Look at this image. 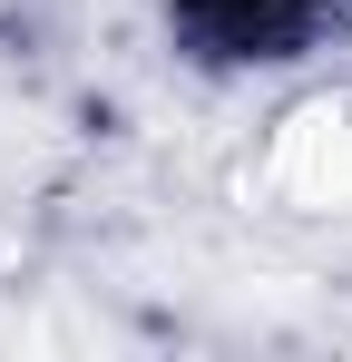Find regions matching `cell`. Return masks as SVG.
<instances>
[{"label":"cell","mask_w":352,"mask_h":362,"mask_svg":"<svg viewBox=\"0 0 352 362\" xmlns=\"http://www.w3.org/2000/svg\"><path fill=\"white\" fill-rule=\"evenodd\" d=\"M157 40L186 78H284L352 40V0H157Z\"/></svg>","instance_id":"cell-1"}]
</instances>
